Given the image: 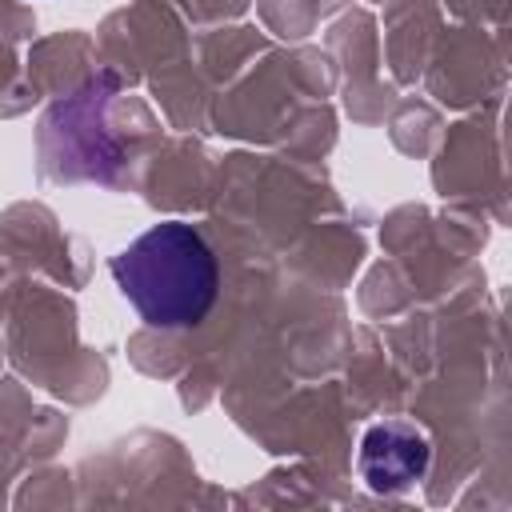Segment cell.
Segmentation results:
<instances>
[{"mask_svg":"<svg viewBox=\"0 0 512 512\" xmlns=\"http://www.w3.org/2000/svg\"><path fill=\"white\" fill-rule=\"evenodd\" d=\"M124 300L152 328H192L216 304L220 272L204 236L184 220H164L112 256Z\"/></svg>","mask_w":512,"mask_h":512,"instance_id":"1","label":"cell"},{"mask_svg":"<svg viewBox=\"0 0 512 512\" xmlns=\"http://www.w3.org/2000/svg\"><path fill=\"white\" fill-rule=\"evenodd\" d=\"M428 440L424 432H416L412 424H400V420H388V424H376L364 432L360 440V476L372 492H404L412 488L424 468H428Z\"/></svg>","mask_w":512,"mask_h":512,"instance_id":"2","label":"cell"}]
</instances>
